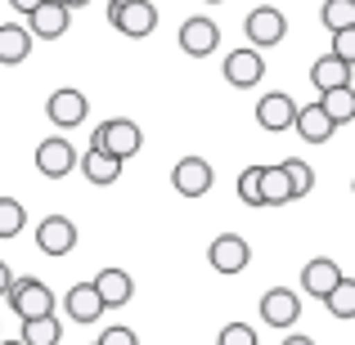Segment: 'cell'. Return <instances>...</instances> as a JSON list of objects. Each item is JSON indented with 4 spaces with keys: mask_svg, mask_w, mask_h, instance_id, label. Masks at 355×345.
<instances>
[{
    "mask_svg": "<svg viewBox=\"0 0 355 345\" xmlns=\"http://www.w3.org/2000/svg\"><path fill=\"white\" fill-rule=\"evenodd\" d=\"M99 345H139V337L130 328H108L104 337H99Z\"/></svg>",
    "mask_w": 355,
    "mask_h": 345,
    "instance_id": "32",
    "label": "cell"
},
{
    "mask_svg": "<svg viewBox=\"0 0 355 345\" xmlns=\"http://www.w3.org/2000/svg\"><path fill=\"white\" fill-rule=\"evenodd\" d=\"M81 175H86L90 184H99V189H104V184H117L121 162H113V157H104V153H95V148H90V153L81 157Z\"/></svg>",
    "mask_w": 355,
    "mask_h": 345,
    "instance_id": "22",
    "label": "cell"
},
{
    "mask_svg": "<svg viewBox=\"0 0 355 345\" xmlns=\"http://www.w3.org/2000/svg\"><path fill=\"white\" fill-rule=\"evenodd\" d=\"M329 54H338V59L347 63V68H355V27H351V32H338V36H333Z\"/></svg>",
    "mask_w": 355,
    "mask_h": 345,
    "instance_id": "31",
    "label": "cell"
},
{
    "mask_svg": "<svg viewBox=\"0 0 355 345\" xmlns=\"http://www.w3.org/2000/svg\"><path fill=\"white\" fill-rule=\"evenodd\" d=\"M216 45H220V27L211 18H184L180 23V50L189 59H207V54H216Z\"/></svg>",
    "mask_w": 355,
    "mask_h": 345,
    "instance_id": "12",
    "label": "cell"
},
{
    "mask_svg": "<svg viewBox=\"0 0 355 345\" xmlns=\"http://www.w3.org/2000/svg\"><path fill=\"white\" fill-rule=\"evenodd\" d=\"M27 54H32V32H27V23H0V63H5V68H18Z\"/></svg>",
    "mask_w": 355,
    "mask_h": 345,
    "instance_id": "18",
    "label": "cell"
},
{
    "mask_svg": "<svg viewBox=\"0 0 355 345\" xmlns=\"http://www.w3.org/2000/svg\"><path fill=\"white\" fill-rule=\"evenodd\" d=\"M333 130H338V126H333L329 113L320 108V99H315V104H306L302 113H297V135H302L306 144H329Z\"/></svg>",
    "mask_w": 355,
    "mask_h": 345,
    "instance_id": "20",
    "label": "cell"
},
{
    "mask_svg": "<svg viewBox=\"0 0 355 345\" xmlns=\"http://www.w3.org/2000/svg\"><path fill=\"white\" fill-rule=\"evenodd\" d=\"M108 23L130 41H144V36L157 32V9L148 0H139V5H126V9H108Z\"/></svg>",
    "mask_w": 355,
    "mask_h": 345,
    "instance_id": "11",
    "label": "cell"
},
{
    "mask_svg": "<svg viewBox=\"0 0 355 345\" xmlns=\"http://www.w3.org/2000/svg\"><path fill=\"white\" fill-rule=\"evenodd\" d=\"M351 72L355 68H347L338 54H324V59H315V68H311V86L320 90V95H333V90L351 86Z\"/></svg>",
    "mask_w": 355,
    "mask_h": 345,
    "instance_id": "16",
    "label": "cell"
},
{
    "mask_svg": "<svg viewBox=\"0 0 355 345\" xmlns=\"http://www.w3.org/2000/svg\"><path fill=\"white\" fill-rule=\"evenodd\" d=\"M90 113V99L81 95V90H72V86H63V90H54L50 99H45V117H50V126H59V130H72V126H81Z\"/></svg>",
    "mask_w": 355,
    "mask_h": 345,
    "instance_id": "6",
    "label": "cell"
},
{
    "mask_svg": "<svg viewBox=\"0 0 355 345\" xmlns=\"http://www.w3.org/2000/svg\"><path fill=\"white\" fill-rule=\"evenodd\" d=\"M63 341V323L54 319H32V323H23V345H59Z\"/></svg>",
    "mask_w": 355,
    "mask_h": 345,
    "instance_id": "25",
    "label": "cell"
},
{
    "mask_svg": "<svg viewBox=\"0 0 355 345\" xmlns=\"http://www.w3.org/2000/svg\"><path fill=\"white\" fill-rule=\"evenodd\" d=\"M324 310H329L333 319H355V278H342L338 292L324 301Z\"/></svg>",
    "mask_w": 355,
    "mask_h": 345,
    "instance_id": "27",
    "label": "cell"
},
{
    "mask_svg": "<svg viewBox=\"0 0 355 345\" xmlns=\"http://www.w3.org/2000/svg\"><path fill=\"white\" fill-rule=\"evenodd\" d=\"M243 32H248L252 50H270V45H279L288 36V18L279 14L275 5H257L248 18H243Z\"/></svg>",
    "mask_w": 355,
    "mask_h": 345,
    "instance_id": "3",
    "label": "cell"
},
{
    "mask_svg": "<svg viewBox=\"0 0 355 345\" xmlns=\"http://www.w3.org/2000/svg\"><path fill=\"white\" fill-rule=\"evenodd\" d=\"M63 314H68L72 323H95L99 314H104V301H99V292H95V278L68 287V296H63Z\"/></svg>",
    "mask_w": 355,
    "mask_h": 345,
    "instance_id": "15",
    "label": "cell"
},
{
    "mask_svg": "<svg viewBox=\"0 0 355 345\" xmlns=\"http://www.w3.org/2000/svg\"><path fill=\"white\" fill-rule=\"evenodd\" d=\"M211 184H216V171H211L207 157H180L171 171V189L180 193V198H202V193H211Z\"/></svg>",
    "mask_w": 355,
    "mask_h": 345,
    "instance_id": "4",
    "label": "cell"
},
{
    "mask_svg": "<svg viewBox=\"0 0 355 345\" xmlns=\"http://www.w3.org/2000/svg\"><path fill=\"white\" fill-rule=\"evenodd\" d=\"M9 5H14V9H18V14H23V18H32L36 9L45 5V0H9Z\"/></svg>",
    "mask_w": 355,
    "mask_h": 345,
    "instance_id": "33",
    "label": "cell"
},
{
    "mask_svg": "<svg viewBox=\"0 0 355 345\" xmlns=\"http://www.w3.org/2000/svg\"><path fill=\"white\" fill-rule=\"evenodd\" d=\"M23 229H27V211H23V202L0 198V242H5V238H18Z\"/></svg>",
    "mask_w": 355,
    "mask_h": 345,
    "instance_id": "26",
    "label": "cell"
},
{
    "mask_svg": "<svg viewBox=\"0 0 355 345\" xmlns=\"http://www.w3.org/2000/svg\"><path fill=\"white\" fill-rule=\"evenodd\" d=\"M284 171H288V184H293V198H306V193L315 189V171L302 162V157H288Z\"/></svg>",
    "mask_w": 355,
    "mask_h": 345,
    "instance_id": "28",
    "label": "cell"
},
{
    "mask_svg": "<svg viewBox=\"0 0 355 345\" xmlns=\"http://www.w3.org/2000/svg\"><path fill=\"white\" fill-rule=\"evenodd\" d=\"M9 287H14V274H9V265L0 260V296H9Z\"/></svg>",
    "mask_w": 355,
    "mask_h": 345,
    "instance_id": "34",
    "label": "cell"
},
{
    "mask_svg": "<svg viewBox=\"0 0 355 345\" xmlns=\"http://www.w3.org/2000/svg\"><path fill=\"white\" fill-rule=\"evenodd\" d=\"M261 319H266L270 328L288 332L297 319H302V296H297L293 287H270V292L261 296Z\"/></svg>",
    "mask_w": 355,
    "mask_h": 345,
    "instance_id": "10",
    "label": "cell"
},
{
    "mask_svg": "<svg viewBox=\"0 0 355 345\" xmlns=\"http://www.w3.org/2000/svg\"><path fill=\"white\" fill-rule=\"evenodd\" d=\"M72 5H77V9H81V5H90V0H72Z\"/></svg>",
    "mask_w": 355,
    "mask_h": 345,
    "instance_id": "39",
    "label": "cell"
},
{
    "mask_svg": "<svg viewBox=\"0 0 355 345\" xmlns=\"http://www.w3.org/2000/svg\"><path fill=\"white\" fill-rule=\"evenodd\" d=\"M220 72H225V81H230L234 90H252L261 77H266V59H261V50L243 45V50H230V54H225Z\"/></svg>",
    "mask_w": 355,
    "mask_h": 345,
    "instance_id": "9",
    "label": "cell"
},
{
    "mask_svg": "<svg viewBox=\"0 0 355 345\" xmlns=\"http://www.w3.org/2000/svg\"><path fill=\"white\" fill-rule=\"evenodd\" d=\"M284 202H293V184H288L284 162L261 166V207H284Z\"/></svg>",
    "mask_w": 355,
    "mask_h": 345,
    "instance_id": "21",
    "label": "cell"
},
{
    "mask_svg": "<svg viewBox=\"0 0 355 345\" xmlns=\"http://www.w3.org/2000/svg\"><path fill=\"white\" fill-rule=\"evenodd\" d=\"M338 283H342V269H338V260H329V256L311 260V265L302 269V292L315 296V301H329V296L338 292Z\"/></svg>",
    "mask_w": 355,
    "mask_h": 345,
    "instance_id": "14",
    "label": "cell"
},
{
    "mask_svg": "<svg viewBox=\"0 0 355 345\" xmlns=\"http://www.w3.org/2000/svg\"><path fill=\"white\" fill-rule=\"evenodd\" d=\"M77 148L68 144L63 135H50V139H41L36 144V171L45 175V180H63L68 171H77Z\"/></svg>",
    "mask_w": 355,
    "mask_h": 345,
    "instance_id": "5",
    "label": "cell"
},
{
    "mask_svg": "<svg viewBox=\"0 0 355 345\" xmlns=\"http://www.w3.org/2000/svg\"><path fill=\"white\" fill-rule=\"evenodd\" d=\"M216 345H261V341H257V332H252L248 323H225L220 337H216Z\"/></svg>",
    "mask_w": 355,
    "mask_h": 345,
    "instance_id": "30",
    "label": "cell"
},
{
    "mask_svg": "<svg viewBox=\"0 0 355 345\" xmlns=\"http://www.w3.org/2000/svg\"><path fill=\"white\" fill-rule=\"evenodd\" d=\"M207 5H220V0H207Z\"/></svg>",
    "mask_w": 355,
    "mask_h": 345,
    "instance_id": "40",
    "label": "cell"
},
{
    "mask_svg": "<svg viewBox=\"0 0 355 345\" xmlns=\"http://www.w3.org/2000/svg\"><path fill=\"white\" fill-rule=\"evenodd\" d=\"M252 260V247L239 238V233H216L207 247V265L216 269V274H243Z\"/></svg>",
    "mask_w": 355,
    "mask_h": 345,
    "instance_id": "7",
    "label": "cell"
},
{
    "mask_svg": "<svg viewBox=\"0 0 355 345\" xmlns=\"http://www.w3.org/2000/svg\"><path fill=\"white\" fill-rule=\"evenodd\" d=\"M68 18H72L68 5H41L32 18H27V32L41 36V41H59V36L68 32Z\"/></svg>",
    "mask_w": 355,
    "mask_h": 345,
    "instance_id": "19",
    "label": "cell"
},
{
    "mask_svg": "<svg viewBox=\"0 0 355 345\" xmlns=\"http://www.w3.org/2000/svg\"><path fill=\"white\" fill-rule=\"evenodd\" d=\"M0 345H23V337H5V341H0Z\"/></svg>",
    "mask_w": 355,
    "mask_h": 345,
    "instance_id": "37",
    "label": "cell"
},
{
    "mask_svg": "<svg viewBox=\"0 0 355 345\" xmlns=\"http://www.w3.org/2000/svg\"><path fill=\"white\" fill-rule=\"evenodd\" d=\"M320 108L329 113L333 126H347V121H355V86L333 90V95H320Z\"/></svg>",
    "mask_w": 355,
    "mask_h": 345,
    "instance_id": "24",
    "label": "cell"
},
{
    "mask_svg": "<svg viewBox=\"0 0 355 345\" xmlns=\"http://www.w3.org/2000/svg\"><path fill=\"white\" fill-rule=\"evenodd\" d=\"M351 193H355V180H351Z\"/></svg>",
    "mask_w": 355,
    "mask_h": 345,
    "instance_id": "41",
    "label": "cell"
},
{
    "mask_svg": "<svg viewBox=\"0 0 355 345\" xmlns=\"http://www.w3.org/2000/svg\"><path fill=\"white\" fill-rule=\"evenodd\" d=\"M90 148L104 157H113V162H130V157L144 148V135H139V126L130 117H108L95 126V135H90Z\"/></svg>",
    "mask_w": 355,
    "mask_h": 345,
    "instance_id": "1",
    "label": "cell"
},
{
    "mask_svg": "<svg viewBox=\"0 0 355 345\" xmlns=\"http://www.w3.org/2000/svg\"><path fill=\"white\" fill-rule=\"evenodd\" d=\"M45 5H68L72 9V0H45Z\"/></svg>",
    "mask_w": 355,
    "mask_h": 345,
    "instance_id": "38",
    "label": "cell"
},
{
    "mask_svg": "<svg viewBox=\"0 0 355 345\" xmlns=\"http://www.w3.org/2000/svg\"><path fill=\"white\" fill-rule=\"evenodd\" d=\"M239 198L243 207H261V166H248L239 175Z\"/></svg>",
    "mask_w": 355,
    "mask_h": 345,
    "instance_id": "29",
    "label": "cell"
},
{
    "mask_svg": "<svg viewBox=\"0 0 355 345\" xmlns=\"http://www.w3.org/2000/svg\"><path fill=\"white\" fill-rule=\"evenodd\" d=\"M320 23L329 27V36H338V32H351V27H355V0H324V9H320Z\"/></svg>",
    "mask_w": 355,
    "mask_h": 345,
    "instance_id": "23",
    "label": "cell"
},
{
    "mask_svg": "<svg viewBox=\"0 0 355 345\" xmlns=\"http://www.w3.org/2000/svg\"><path fill=\"white\" fill-rule=\"evenodd\" d=\"M279 345H315V341H311V337H297V332H293V337H284Z\"/></svg>",
    "mask_w": 355,
    "mask_h": 345,
    "instance_id": "35",
    "label": "cell"
},
{
    "mask_svg": "<svg viewBox=\"0 0 355 345\" xmlns=\"http://www.w3.org/2000/svg\"><path fill=\"white\" fill-rule=\"evenodd\" d=\"M95 345H99V341H95Z\"/></svg>",
    "mask_w": 355,
    "mask_h": 345,
    "instance_id": "43",
    "label": "cell"
},
{
    "mask_svg": "<svg viewBox=\"0 0 355 345\" xmlns=\"http://www.w3.org/2000/svg\"><path fill=\"white\" fill-rule=\"evenodd\" d=\"M36 247H41L45 256H68V251L77 247V225H72L68 216H45L41 225H36Z\"/></svg>",
    "mask_w": 355,
    "mask_h": 345,
    "instance_id": "13",
    "label": "cell"
},
{
    "mask_svg": "<svg viewBox=\"0 0 355 345\" xmlns=\"http://www.w3.org/2000/svg\"><path fill=\"white\" fill-rule=\"evenodd\" d=\"M0 341H5V337H0Z\"/></svg>",
    "mask_w": 355,
    "mask_h": 345,
    "instance_id": "42",
    "label": "cell"
},
{
    "mask_svg": "<svg viewBox=\"0 0 355 345\" xmlns=\"http://www.w3.org/2000/svg\"><path fill=\"white\" fill-rule=\"evenodd\" d=\"M95 292H99V301H104V310H121V305L135 296V283H130L126 269H104V274L95 278Z\"/></svg>",
    "mask_w": 355,
    "mask_h": 345,
    "instance_id": "17",
    "label": "cell"
},
{
    "mask_svg": "<svg viewBox=\"0 0 355 345\" xmlns=\"http://www.w3.org/2000/svg\"><path fill=\"white\" fill-rule=\"evenodd\" d=\"M126 5H139V0H108V9H126Z\"/></svg>",
    "mask_w": 355,
    "mask_h": 345,
    "instance_id": "36",
    "label": "cell"
},
{
    "mask_svg": "<svg viewBox=\"0 0 355 345\" xmlns=\"http://www.w3.org/2000/svg\"><path fill=\"white\" fill-rule=\"evenodd\" d=\"M297 113H302V108H297L293 95H284V90H270V95L257 99V126L270 130V135H279V130H293V126H297Z\"/></svg>",
    "mask_w": 355,
    "mask_h": 345,
    "instance_id": "8",
    "label": "cell"
},
{
    "mask_svg": "<svg viewBox=\"0 0 355 345\" xmlns=\"http://www.w3.org/2000/svg\"><path fill=\"white\" fill-rule=\"evenodd\" d=\"M5 301H9V310H14L23 323L50 319V314H54V292L41 283V278H14V287H9Z\"/></svg>",
    "mask_w": 355,
    "mask_h": 345,
    "instance_id": "2",
    "label": "cell"
}]
</instances>
